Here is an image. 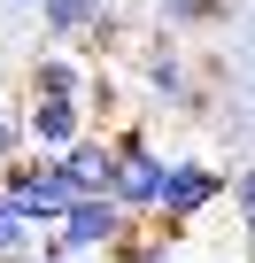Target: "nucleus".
I'll list each match as a JSON object with an SVG mask.
<instances>
[{"label":"nucleus","instance_id":"obj_1","mask_svg":"<svg viewBox=\"0 0 255 263\" xmlns=\"http://www.w3.org/2000/svg\"><path fill=\"white\" fill-rule=\"evenodd\" d=\"M224 194H232V171H217V163H201V155H178V163H163L155 224H163V232H186V224H193V217H209Z\"/></svg>","mask_w":255,"mask_h":263},{"label":"nucleus","instance_id":"obj_2","mask_svg":"<svg viewBox=\"0 0 255 263\" xmlns=\"http://www.w3.org/2000/svg\"><path fill=\"white\" fill-rule=\"evenodd\" d=\"M54 232H62V255H116V240L132 232V209L116 194H77L54 217Z\"/></svg>","mask_w":255,"mask_h":263},{"label":"nucleus","instance_id":"obj_3","mask_svg":"<svg viewBox=\"0 0 255 263\" xmlns=\"http://www.w3.org/2000/svg\"><path fill=\"white\" fill-rule=\"evenodd\" d=\"M85 132H93V101H77V93H31L24 101V147L31 155H70Z\"/></svg>","mask_w":255,"mask_h":263},{"label":"nucleus","instance_id":"obj_4","mask_svg":"<svg viewBox=\"0 0 255 263\" xmlns=\"http://www.w3.org/2000/svg\"><path fill=\"white\" fill-rule=\"evenodd\" d=\"M116 140V201L132 209V217H155V194H163V155H155V140L140 124H124V132H108Z\"/></svg>","mask_w":255,"mask_h":263},{"label":"nucleus","instance_id":"obj_5","mask_svg":"<svg viewBox=\"0 0 255 263\" xmlns=\"http://www.w3.org/2000/svg\"><path fill=\"white\" fill-rule=\"evenodd\" d=\"M140 78H147V101H155V108H193V78H186V54H178L170 39H155V47L140 54Z\"/></svg>","mask_w":255,"mask_h":263},{"label":"nucleus","instance_id":"obj_6","mask_svg":"<svg viewBox=\"0 0 255 263\" xmlns=\"http://www.w3.org/2000/svg\"><path fill=\"white\" fill-rule=\"evenodd\" d=\"M24 93H77V101H93V93H101V70H85L77 54L39 47V62L24 70Z\"/></svg>","mask_w":255,"mask_h":263},{"label":"nucleus","instance_id":"obj_7","mask_svg":"<svg viewBox=\"0 0 255 263\" xmlns=\"http://www.w3.org/2000/svg\"><path fill=\"white\" fill-rule=\"evenodd\" d=\"M62 171H70V186H77V194H108V186H116V140L93 124L85 140L62 155Z\"/></svg>","mask_w":255,"mask_h":263},{"label":"nucleus","instance_id":"obj_8","mask_svg":"<svg viewBox=\"0 0 255 263\" xmlns=\"http://www.w3.org/2000/svg\"><path fill=\"white\" fill-rule=\"evenodd\" d=\"M39 24L47 39H108V0H39Z\"/></svg>","mask_w":255,"mask_h":263},{"label":"nucleus","instance_id":"obj_9","mask_svg":"<svg viewBox=\"0 0 255 263\" xmlns=\"http://www.w3.org/2000/svg\"><path fill=\"white\" fill-rule=\"evenodd\" d=\"M31 240H39V217H31L8 186H0V255H24Z\"/></svg>","mask_w":255,"mask_h":263},{"label":"nucleus","instance_id":"obj_10","mask_svg":"<svg viewBox=\"0 0 255 263\" xmlns=\"http://www.w3.org/2000/svg\"><path fill=\"white\" fill-rule=\"evenodd\" d=\"M155 16H163V31H201L224 16V0H155Z\"/></svg>","mask_w":255,"mask_h":263},{"label":"nucleus","instance_id":"obj_11","mask_svg":"<svg viewBox=\"0 0 255 263\" xmlns=\"http://www.w3.org/2000/svg\"><path fill=\"white\" fill-rule=\"evenodd\" d=\"M232 209L247 217V232H255V163L247 171H232Z\"/></svg>","mask_w":255,"mask_h":263},{"label":"nucleus","instance_id":"obj_12","mask_svg":"<svg viewBox=\"0 0 255 263\" xmlns=\"http://www.w3.org/2000/svg\"><path fill=\"white\" fill-rule=\"evenodd\" d=\"M24 155V108H0V163Z\"/></svg>","mask_w":255,"mask_h":263},{"label":"nucleus","instance_id":"obj_13","mask_svg":"<svg viewBox=\"0 0 255 263\" xmlns=\"http://www.w3.org/2000/svg\"><path fill=\"white\" fill-rule=\"evenodd\" d=\"M0 263H47V255H39V248H24V255H0Z\"/></svg>","mask_w":255,"mask_h":263},{"label":"nucleus","instance_id":"obj_14","mask_svg":"<svg viewBox=\"0 0 255 263\" xmlns=\"http://www.w3.org/2000/svg\"><path fill=\"white\" fill-rule=\"evenodd\" d=\"M62 263H116V255H62Z\"/></svg>","mask_w":255,"mask_h":263}]
</instances>
